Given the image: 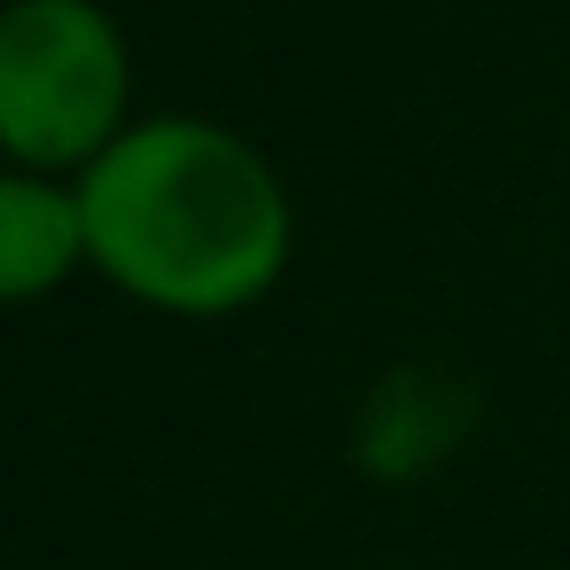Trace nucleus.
<instances>
[{
	"label": "nucleus",
	"mask_w": 570,
	"mask_h": 570,
	"mask_svg": "<svg viewBox=\"0 0 570 570\" xmlns=\"http://www.w3.org/2000/svg\"><path fill=\"white\" fill-rule=\"evenodd\" d=\"M126 110V48L95 0H17L0 17V141L24 165L95 157Z\"/></svg>",
	"instance_id": "nucleus-2"
},
{
	"label": "nucleus",
	"mask_w": 570,
	"mask_h": 570,
	"mask_svg": "<svg viewBox=\"0 0 570 570\" xmlns=\"http://www.w3.org/2000/svg\"><path fill=\"white\" fill-rule=\"evenodd\" d=\"M87 250L79 196H56L40 180H0V297H32L71 274Z\"/></svg>",
	"instance_id": "nucleus-3"
},
{
	"label": "nucleus",
	"mask_w": 570,
	"mask_h": 570,
	"mask_svg": "<svg viewBox=\"0 0 570 570\" xmlns=\"http://www.w3.org/2000/svg\"><path fill=\"white\" fill-rule=\"evenodd\" d=\"M87 250L149 305H250L289 250L274 173L219 126H141L110 141L79 188Z\"/></svg>",
	"instance_id": "nucleus-1"
}]
</instances>
